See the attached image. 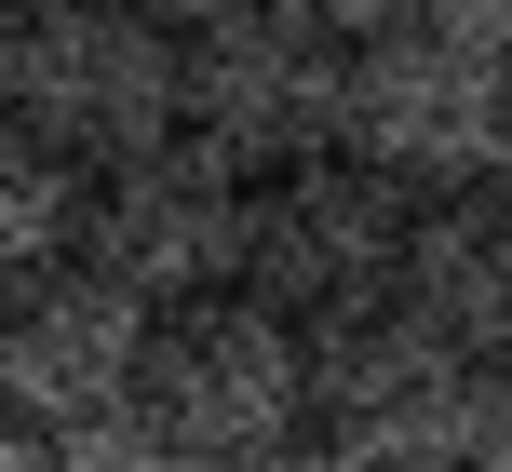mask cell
Instances as JSON below:
<instances>
[{"label":"cell","mask_w":512,"mask_h":472,"mask_svg":"<svg viewBox=\"0 0 512 472\" xmlns=\"http://www.w3.org/2000/svg\"><path fill=\"white\" fill-rule=\"evenodd\" d=\"M310 419V324H283L256 284H203L149 311V365H135V432L176 459L243 472Z\"/></svg>","instance_id":"6da1fadb"},{"label":"cell","mask_w":512,"mask_h":472,"mask_svg":"<svg viewBox=\"0 0 512 472\" xmlns=\"http://www.w3.org/2000/svg\"><path fill=\"white\" fill-rule=\"evenodd\" d=\"M337 135L391 189H472L512 149V68L472 54V41H445V27H418V14L364 27L337 54Z\"/></svg>","instance_id":"7a4b0ae2"},{"label":"cell","mask_w":512,"mask_h":472,"mask_svg":"<svg viewBox=\"0 0 512 472\" xmlns=\"http://www.w3.org/2000/svg\"><path fill=\"white\" fill-rule=\"evenodd\" d=\"M472 392H486V351L445 338L418 297H378L310 338V419H337V472H459Z\"/></svg>","instance_id":"3957f363"},{"label":"cell","mask_w":512,"mask_h":472,"mask_svg":"<svg viewBox=\"0 0 512 472\" xmlns=\"http://www.w3.org/2000/svg\"><path fill=\"white\" fill-rule=\"evenodd\" d=\"M41 149H68L81 176L149 135H176V27L135 0H27L14 14V108Z\"/></svg>","instance_id":"277c9868"},{"label":"cell","mask_w":512,"mask_h":472,"mask_svg":"<svg viewBox=\"0 0 512 472\" xmlns=\"http://www.w3.org/2000/svg\"><path fill=\"white\" fill-rule=\"evenodd\" d=\"M243 162L216 135H149V149L108 162V189H81V257L122 270L135 297H203V284H243Z\"/></svg>","instance_id":"5b68a950"},{"label":"cell","mask_w":512,"mask_h":472,"mask_svg":"<svg viewBox=\"0 0 512 472\" xmlns=\"http://www.w3.org/2000/svg\"><path fill=\"white\" fill-rule=\"evenodd\" d=\"M405 230H418V189L391 176H283L243 203V284L270 297L283 324H351L378 311V297H405Z\"/></svg>","instance_id":"8992f818"},{"label":"cell","mask_w":512,"mask_h":472,"mask_svg":"<svg viewBox=\"0 0 512 472\" xmlns=\"http://www.w3.org/2000/svg\"><path fill=\"white\" fill-rule=\"evenodd\" d=\"M135 365H149V297L122 270L54 257L41 284L0 297V419H27V432L135 419Z\"/></svg>","instance_id":"52a82bcc"},{"label":"cell","mask_w":512,"mask_h":472,"mask_svg":"<svg viewBox=\"0 0 512 472\" xmlns=\"http://www.w3.org/2000/svg\"><path fill=\"white\" fill-rule=\"evenodd\" d=\"M405 297L472 351H512V189H432L405 230Z\"/></svg>","instance_id":"ba28073f"},{"label":"cell","mask_w":512,"mask_h":472,"mask_svg":"<svg viewBox=\"0 0 512 472\" xmlns=\"http://www.w3.org/2000/svg\"><path fill=\"white\" fill-rule=\"evenodd\" d=\"M81 162L68 149H41L27 122H0V297L14 284H41L54 257H81Z\"/></svg>","instance_id":"9c48e42d"},{"label":"cell","mask_w":512,"mask_h":472,"mask_svg":"<svg viewBox=\"0 0 512 472\" xmlns=\"http://www.w3.org/2000/svg\"><path fill=\"white\" fill-rule=\"evenodd\" d=\"M54 472H203V459H176L135 419H95V432H54Z\"/></svg>","instance_id":"30bf717a"},{"label":"cell","mask_w":512,"mask_h":472,"mask_svg":"<svg viewBox=\"0 0 512 472\" xmlns=\"http://www.w3.org/2000/svg\"><path fill=\"white\" fill-rule=\"evenodd\" d=\"M459 472H512V351H486V392H472V459Z\"/></svg>","instance_id":"8fae6325"},{"label":"cell","mask_w":512,"mask_h":472,"mask_svg":"<svg viewBox=\"0 0 512 472\" xmlns=\"http://www.w3.org/2000/svg\"><path fill=\"white\" fill-rule=\"evenodd\" d=\"M418 27H445V41H472V54L512 68V0H418Z\"/></svg>","instance_id":"7c38bea8"},{"label":"cell","mask_w":512,"mask_h":472,"mask_svg":"<svg viewBox=\"0 0 512 472\" xmlns=\"http://www.w3.org/2000/svg\"><path fill=\"white\" fill-rule=\"evenodd\" d=\"M0 472H54V446H41L27 419H0Z\"/></svg>","instance_id":"4fadbf2b"},{"label":"cell","mask_w":512,"mask_h":472,"mask_svg":"<svg viewBox=\"0 0 512 472\" xmlns=\"http://www.w3.org/2000/svg\"><path fill=\"white\" fill-rule=\"evenodd\" d=\"M135 14H162V27H216L230 0H135Z\"/></svg>","instance_id":"5bb4252c"},{"label":"cell","mask_w":512,"mask_h":472,"mask_svg":"<svg viewBox=\"0 0 512 472\" xmlns=\"http://www.w3.org/2000/svg\"><path fill=\"white\" fill-rule=\"evenodd\" d=\"M0 108H14V0H0Z\"/></svg>","instance_id":"9a60e30c"},{"label":"cell","mask_w":512,"mask_h":472,"mask_svg":"<svg viewBox=\"0 0 512 472\" xmlns=\"http://www.w3.org/2000/svg\"><path fill=\"white\" fill-rule=\"evenodd\" d=\"M243 472H337V459H283V446H270V459H243Z\"/></svg>","instance_id":"2e32d148"},{"label":"cell","mask_w":512,"mask_h":472,"mask_svg":"<svg viewBox=\"0 0 512 472\" xmlns=\"http://www.w3.org/2000/svg\"><path fill=\"white\" fill-rule=\"evenodd\" d=\"M14 14H27V0H14Z\"/></svg>","instance_id":"e0dca14e"},{"label":"cell","mask_w":512,"mask_h":472,"mask_svg":"<svg viewBox=\"0 0 512 472\" xmlns=\"http://www.w3.org/2000/svg\"><path fill=\"white\" fill-rule=\"evenodd\" d=\"M499 162H512V149H499Z\"/></svg>","instance_id":"ac0fdd59"}]
</instances>
